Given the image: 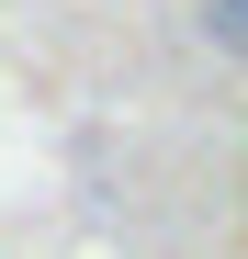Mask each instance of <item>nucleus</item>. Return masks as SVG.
<instances>
[{"mask_svg":"<svg viewBox=\"0 0 248 259\" xmlns=\"http://www.w3.org/2000/svg\"><path fill=\"white\" fill-rule=\"evenodd\" d=\"M192 23H203L215 57H248V0H192Z\"/></svg>","mask_w":248,"mask_h":259,"instance_id":"1","label":"nucleus"}]
</instances>
